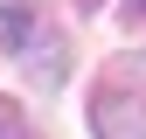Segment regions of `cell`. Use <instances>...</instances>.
Segmentation results:
<instances>
[{
    "label": "cell",
    "instance_id": "277c9868",
    "mask_svg": "<svg viewBox=\"0 0 146 139\" xmlns=\"http://www.w3.org/2000/svg\"><path fill=\"white\" fill-rule=\"evenodd\" d=\"M125 21H132V28H146V0H125Z\"/></svg>",
    "mask_w": 146,
    "mask_h": 139
},
{
    "label": "cell",
    "instance_id": "3957f363",
    "mask_svg": "<svg viewBox=\"0 0 146 139\" xmlns=\"http://www.w3.org/2000/svg\"><path fill=\"white\" fill-rule=\"evenodd\" d=\"M0 139H28V118H21V104H0Z\"/></svg>",
    "mask_w": 146,
    "mask_h": 139
},
{
    "label": "cell",
    "instance_id": "5b68a950",
    "mask_svg": "<svg viewBox=\"0 0 146 139\" xmlns=\"http://www.w3.org/2000/svg\"><path fill=\"white\" fill-rule=\"evenodd\" d=\"M84 7H98V0H84Z\"/></svg>",
    "mask_w": 146,
    "mask_h": 139
},
{
    "label": "cell",
    "instance_id": "7a4b0ae2",
    "mask_svg": "<svg viewBox=\"0 0 146 139\" xmlns=\"http://www.w3.org/2000/svg\"><path fill=\"white\" fill-rule=\"evenodd\" d=\"M90 132L98 139H146V91L139 83H104L90 97Z\"/></svg>",
    "mask_w": 146,
    "mask_h": 139
},
{
    "label": "cell",
    "instance_id": "6da1fadb",
    "mask_svg": "<svg viewBox=\"0 0 146 139\" xmlns=\"http://www.w3.org/2000/svg\"><path fill=\"white\" fill-rule=\"evenodd\" d=\"M0 49H14V56L28 63V77L49 83V91L70 77V63H63L70 49H63V35L42 21V7H35V0H0Z\"/></svg>",
    "mask_w": 146,
    "mask_h": 139
}]
</instances>
